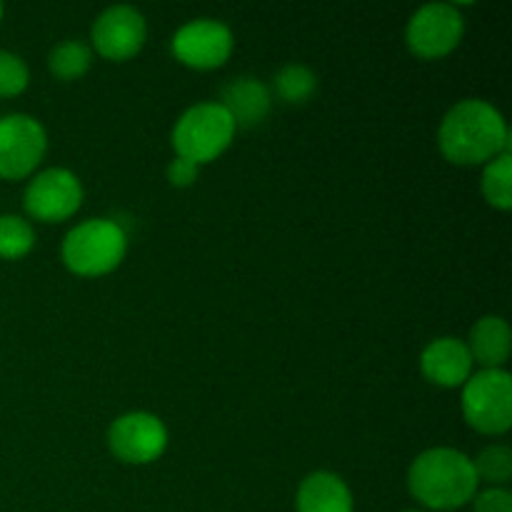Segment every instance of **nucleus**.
<instances>
[{
  "label": "nucleus",
  "mask_w": 512,
  "mask_h": 512,
  "mask_svg": "<svg viewBox=\"0 0 512 512\" xmlns=\"http://www.w3.org/2000/svg\"><path fill=\"white\" fill-rule=\"evenodd\" d=\"M445 158L458 165L488 163L510 150V130L500 110L480 98H465L445 113L438 130Z\"/></svg>",
  "instance_id": "f257e3e1"
},
{
  "label": "nucleus",
  "mask_w": 512,
  "mask_h": 512,
  "mask_svg": "<svg viewBox=\"0 0 512 512\" xmlns=\"http://www.w3.org/2000/svg\"><path fill=\"white\" fill-rule=\"evenodd\" d=\"M473 460L455 448H430L413 460L408 488L430 510H458L478 493Z\"/></svg>",
  "instance_id": "f03ea898"
},
{
  "label": "nucleus",
  "mask_w": 512,
  "mask_h": 512,
  "mask_svg": "<svg viewBox=\"0 0 512 512\" xmlns=\"http://www.w3.org/2000/svg\"><path fill=\"white\" fill-rule=\"evenodd\" d=\"M128 240L110 218H90L65 233L63 260L78 275H105L118 268Z\"/></svg>",
  "instance_id": "7ed1b4c3"
},
{
  "label": "nucleus",
  "mask_w": 512,
  "mask_h": 512,
  "mask_svg": "<svg viewBox=\"0 0 512 512\" xmlns=\"http://www.w3.org/2000/svg\"><path fill=\"white\" fill-rule=\"evenodd\" d=\"M235 123L220 103L205 100L185 110L173 128V145L178 158L195 165L210 163L230 145Z\"/></svg>",
  "instance_id": "20e7f679"
},
{
  "label": "nucleus",
  "mask_w": 512,
  "mask_h": 512,
  "mask_svg": "<svg viewBox=\"0 0 512 512\" xmlns=\"http://www.w3.org/2000/svg\"><path fill=\"white\" fill-rule=\"evenodd\" d=\"M463 415L485 435H500L512 425V378L503 368H483L463 385Z\"/></svg>",
  "instance_id": "39448f33"
},
{
  "label": "nucleus",
  "mask_w": 512,
  "mask_h": 512,
  "mask_svg": "<svg viewBox=\"0 0 512 512\" xmlns=\"http://www.w3.org/2000/svg\"><path fill=\"white\" fill-rule=\"evenodd\" d=\"M465 33V20L460 15L458 5L453 3H428L413 13L405 28L408 48L418 58L435 60L448 55L458 48Z\"/></svg>",
  "instance_id": "423d86ee"
},
{
  "label": "nucleus",
  "mask_w": 512,
  "mask_h": 512,
  "mask_svg": "<svg viewBox=\"0 0 512 512\" xmlns=\"http://www.w3.org/2000/svg\"><path fill=\"white\" fill-rule=\"evenodd\" d=\"M48 148V135L38 118L10 113L0 118V178L20 180L33 173Z\"/></svg>",
  "instance_id": "0eeeda50"
},
{
  "label": "nucleus",
  "mask_w": 512,
  "mask_h": 512,
  "mask_svg": "<svg viewBox=\"0 0 512 512\" xmlns=\"http://www.w3.org/2000/svg\"><path fill=\"white\" fill-rule=\"evenodd\" d=\"M108 445L115 458L123 463L145 465L163 455L168 445V430L158 415L135 410L113 420L108 428Z\"/></svg>",
  "instance_id": "6e6552de"
},
{
  "label": "nucleus",
  "mask_w": 512,
  "mask_h": 512,
  "mask_svg": "<svg viewBox=\"0 0 512 512\" xmlns=\"http://www.w3.org/2000/svg\"><path fill=\"white\" fill-rule=\"evenodd\" d=\"M83 203V185L78 175L68 168H48L35 175L23 195L28 215L45 223H58L70 218Z\"/></svg>",
  "instance_id": "1a4fd4ad"
},
{
  "label": "nucleus",
  "mask_w": 512,
  "mask_h": 512,
  "mask_svg": "<svg viewBox=\"0 0 512 512\" xmlns=\"http://www.w3.org/2000/svg\"><path fill=\"white\" fill-rule=\"evenodd\" d=\"M173 53L190 68H218L233 53V30L213 18L190 20L175 30Z\"/></svg>",
  "instance_id": "9d476101"
},
{
  "label": "nucleus",
  "mask_w": 512,
  "mask_h": 512,
  "mask_svg": "<svg viewBox=\"0 0 512 512\" xmlns=\"http://www.w3.org/2000/svg\"><path fill=\"white\" fill-rule=\"evenodd\" d=\"M148 23L133 5H110L95 18L90 38L95 50L108 60H128L143 48Z\"/></svg>",
  "instance_id": "9b49d317"
},
{
  "label": "nucleus",
  "mask_w": 512,
  "mask_h": 512,
  "mask_svg": "<svg viewBox=\"0 0 512 512\" xmlns=\"http://www.w3.org/2000/svg\"><path fill=\"white\" fill-rule=\"evenodd\" d=\"M423 375L443 388H458L473 375V355L460 338H435L420 355Z\"/></svg>",
  "instance_id": "f8f14e48"
},
{
  "label": "nucleus",
  "mask_w": 512,
  "mask_h": 512,
  "mask_svg": "<svg viewBox=\"0 0 512 512\" xmlns=\"http://www.w3.org/2000/svg\"><path fill=\"white\" fill-rule=\"evenodd\" d=\"M353 493L340 475L318 470L300 483L295 510L298 512H353Z\"/></svg>",
  "instance_id": "ddd939ff"
},
{
  "label": "nucleus",
  "mask_w": 512,
  "mask_h": 512,
  "mask_svg": "<svg viewBox=\"0 0 512 512\" xmlns=\"http://www.w3.org/2000/svg\"><path fill=\"white\" fill-rule=\"evenodd\" d=\"M218 103L228 110L235 128H238V125L250 128V125H258L260 120L268 115L270 88L263 83V80L243 75V78H235L233 83L225 85Z\"/></svg>",
  "instance_id": "4468645a"
},
{
  "label": "nucleus",
  "mask_w": 512,
  "mask_h": 512,
  "mask_svg": "<svg viewBox=\"0 0 512 512\" xmlns=\"http://www.w3.org/2000/svg\"><path fill=\"white\" fill-rule=\"evenodd\" d=\"M468 350L473 355V363H480L483 368H503L505 360L510 358L512 333L508 320L500 315H483L478 323L470 328Z\"/></svg>",
  "instance_id": "2eb2a0df"
},
{
  "label": "nucleus",
  "mask_w": 512,
  "mask_h": 512,
  "mask_svg": "<svg viewBox=\"0 0 512 512\" xmlns=\"http://www.w3.org/2000/svg\"><path fill=\"white\" fill-rule=\"evenodd\" d=\"M93 50L83 40H60L48 53V68L58 80H75L88 73Z\"/></svg>",
  "instance_id": "dca6fc26"
},
{
  "label": "nucleus",
  "mask_w": 512,
  "mask_h": 512,
  "mask_svg": "<svg viewBox=\"0 0 512 512\" xmlns=\"http://www.w3.org/2000/svg\"><path fill=\"white\" fill-rule=\"evenodd\" d=\"M483 193L493 208L508 210L512 205V155L500 153L485 163Z\"/></svg>",
  "instance_id": "f3484780"
},
{
  "label": "nucleus",
  "mask_w": 512,
  "mask_h": 512,
  "mask_svg": "<svg viewBox=\"0 0 512 512\" xmlns=\"http://www.w3.org/2000/svg\"><path fill=\"white\" fill-rule=\"evenodd\" d=\"M275 95L285 103H305L318 88V75L300 63H288L275 73L273 78Z\"/></svg>",
  "instance_id": "a211bd4d"
},
{
  "label": "nucleus",
  "mask_w": 512,
  "mask_h": 512,
  "mask_svg": "<svg viewBox=\"0 0 512 512\" xmlns=\"http://www.w3.org/2000/svg\"><path fill=\"white\" fill-rule=\"evenodd\" d=\"M35 245L33 225L20 215H0V258L18 260Z\"/></svg>",
  "instance_id": "6ab92c4d"
},
{
  "label": "nucleus",
  "mask_w": 512,
  "mask_h": 512,
  "mask_svg": "<svg viewBox=\"0 0 512 512\" xmlns=\"http://www.w3.org/2000/svg\"><path fill=\"white\" fill-rule=\"evenodd\" d=\"M473 468L478 480L490 483V488H503L512 478V450L508 445H488L473 460Z\"/></svg>",
  "instance_id": "aec40b11"
},
{
  "label": "nucleus",
  "mask_w": 512,
  "mask_h": 512,
  "mask_svg": "<svg viewBox=\"0 0 512 512\" xmlns=\"http://www.w3.org/2000/svg\"><path fill=\"white\" fill-rule=\"evenodd\" d=\"M28 65L20 55L0 50V98H13L28 88Z\"/></svg>",
  "instance_id": "412c9836"
},
{
  "label": "nucleus",
  "mask_w": 512,
  "mask_h": 512,
  "mask_svg": "<svg viewBox=\"0 0 512 512\" xmlns=\"http://www.w3.org/2000/svg\"><path fill=\"white\" fill-rule=\"evenodd\" d=\"M473 512H512V495L505 488H488L475 493Z\"/></svg>",
  "instance_id": "4be33fe9"
},
{
  "label": "nucleus",
  "mask_w": 512,
  "mask_h": 512,
  "mask_svg": "<svg viewBox=\"0 0 512 512\" xmlns=\"http://www.w3.org/2000/svg\"><path fill=\"white\" fill-rule=\"evenodd\" d=\"M195 178H198V165L190 163V160L185 158H178V155H175V160H170L168 165L170 183L178 185V188H185V185H193Z\"/></svg>",
  "instance_id": "5701e85b"
},
{
  "label": "nucleus",
  "mask_w": 512,
  "mask_h": 512,
  "mask_svg": "<svg viewBox=\"0 0 512 512\" xmlns=\"http://www.w3.org/2000/svg\"><path fill=\"white\" fill-rule=\"evenodd\" d=\"M0 20H3V5H0Z\"/></svg>",
  "instance_id": "b1692460"
},
{
  "label": "nucleus",
  "mask_w": 512,
  "mask_h": 512,
  "mask_svg": "<svg viewBox=\"0 0 512 512\" xmlns=\"http://www.w3.org/2000/svg\"><path fill=\"white\" fill-rule=\"evenodd\" d=\"M403 512H420V510H415V508H410V510H403Z\"/></svg>",
  "instance_id": "393cba45"
}]
</instances>
